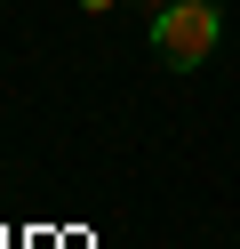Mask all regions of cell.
<instances>
[{"instance_id": "obj_1", "label": "cell", "mask_w": 240, "mask_h": 249, "mask_svg": "<svg viewBox=\"0 0 240 249\" xmlns=\"http://www.w3.org/2000/svg\"><path fill=\"white\" fill-rule=\"evenodd\" d=\"M216 40H224V8L216 0H176V8L152 17V56L176 65V72H200L216 56Z\"/></svg>"}, {"instance_id": "obj_2", "label": "cell", "mask_w": 240, "mask_h": 249, "mask_svg": "<svg viewBox=\"0 0 240 249\" xmlns=\"http://www.w3.org/2000/svg\"><path fill=\"white\" fill-rule=\"evenodd\" d=\"M128 8H144V17H160V8H176V0H128Z\"/></svg>"}, {"instance_id": "obj_3", "label": "cell", "mask_w": 240, "mask_h": 249, "mask_svg": "<svg viewBox=\"0 0 240 249\" xmlns=\"http://www.w3.org/2000/svg\"><path fill=\"white\" fill-rule=\"evenodd\" d=\"M80 8H88V17H104V8H112V0H80Z\"/></svg>"}]
</instances>
